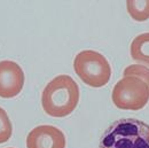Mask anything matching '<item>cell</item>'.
Here are the masks:
<instances>
[{"instance_id":"1","label":"cell","mask_w":149,"mask_h":148,"mask_svg":"<svg viewBox=\"0 0 149 148\" xmlns=\"http://www.w3.org/2000/svg\"><path fill=\"white\" fill-rule=\"evenodd\" d=\"M79 102L78 84L68 75L53 78L41 94L44 111L52 117H65L76 109Z\"/></svg>"},{"instance_id":"2","label":"cell","mask_w":149,"mask_h":148,"mask_svg":"<svg viewBox=\"0 0 149 148\" xmlns=\"http://www.w3.org/2000/svg\"><path fill=\"white\" fill-rule=\"evenodd\" d=\"M99 148H149V125L136 118L118 119L104 131Z\"/></svg>"},{"instance_id":"3","label":"cell","mask_w":149,"mask_h":148,"mask_svg":"<svg viewBox=\"0 0 149 148\" xmlns=\"http://www.w3.org/2000/svg\"><path fill=\"white\" fill-rule=\"evenodd\" d=\"M76 75L91 87L104 86L111 76V67L107 59L92 50L81 51L74 60Z\"/></svg>"},{"instance_id":"4","label":"cell","mask_w":149,"mask_h":148,"mask_svg":"<svg viewBox=\"0 0 149 148\" xmlns=\"http://www.w3.org/2000/svg\"><path fill=\"white\" fill-rule=\"evenodd\" d=\"M113 105L124 110H140L149 101L148 85L135 76H125L112 90Z\"/></svg>"},{"instance_id":"5","label":"cell","mask_w":149,"mask_h":148,"mask_svg":"<svg viewBox=\"0 0 149 148\" xmlns=\"http://www.w3.org/2000/svg\"><path fill=\"white\" fill-rule=\"evenodd\" d=\"M24 85V73L16 62L0 61V98L10 99L19 95Z\"/></svg>"},{"instance_id":"6","label":"cell","mask_w":149,"mask_h":148,"mask_svg":"<svg viewBox=\"0 0 149 148\" xmlns=\"http://www.w3.org/2000/svg\"><path fill=\"white\" fill-rule=\"evenodd\" d=\"M26 148H65V137L52 125H39L26 137Z\"/></svg>"},{"instance_id":"7","label":"cell","mask_w":149,"mask_h":148,"mask_svg":"<svg viewBox=\"0 0 149 148\" xmlns=\"http://www.w3.org/2000/svg\"><path fill=\"white\" fill-rule=\"evenodd\" d=\"M131 56L133 60L149 66V32L141 34L131 44Z\"/></svg>"},{"instance_id":"8","label":"cell","mask_w":149,"mask_h":148,"mask_svg":"<svg viewBox=\"0 0 149 148\" xmlns=\"http://www.w3.org/2000/svg\"><path fill=\"white\" fill-rule=\"evenodd\" d=\"M126 7L129 14L133 20L138 22H143L149 19V0H129L126 1Z\"/></svg>"},{"instance_id":"9","label":"cell","mask_w":149,"mask_h":148,"mask_svg":"<svg viewBox=\"0 0 149 148\" xmlns=\"http://www.w3.org/2000/svg\"><path fill=\"white\" fill-rule=\"evenodd\" d=\"M13 133L12 122L7 112L0 107V144L8 141Z\"/></svg>"},{"instance_id":"10","label":"cell","mask_w":149,"mask_h":148,"mask_svg":"<svg viewBox=\"0 0 149 148\" xmlns=\"http://www.w3.org/2000/svg\"><path fill=\"white\" fill-rule=\"evenodd\" d=\"M125 76H135L139 77L140 79H142L149 87V68L145 66H140V64H132L129 66L125 70H124V77Z\"/></svg>"},{"instance_id":"11","label":"cell","mask_w":149,"mask_h":148,"mask_svg":"<svg viewBox=\"0 0 149 148\" xmlns=\"http://www.w3.org/2000/svg\"><path fill=\"white\" fill-rule=\"evenodd\" d=\"M8 148H12V147H8Z\"/></svg>"}]
</instances>
